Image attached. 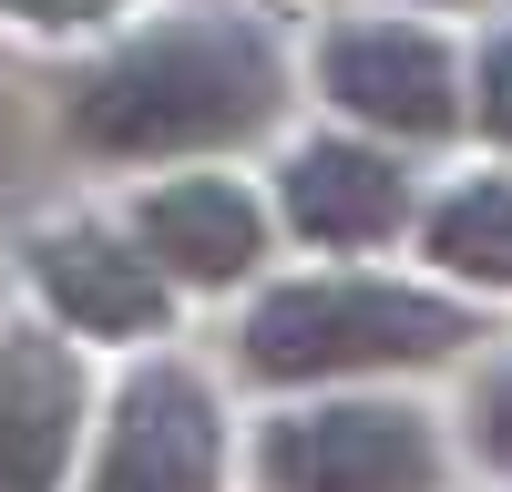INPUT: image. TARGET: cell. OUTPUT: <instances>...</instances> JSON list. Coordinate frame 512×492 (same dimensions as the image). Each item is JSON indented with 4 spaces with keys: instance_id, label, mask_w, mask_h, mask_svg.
Returning a JSON list of instances; mask_svg holds the SVG:
<instances>
[{
    "instance_id": "2",
    "label": "cell",
    "mask_w": 512,
    "mask_h": 492,
    "mask_svg": "<svg viewBox=\"0 0 512 492\" xmlns=\"http://www.w3.org/2000/svg\"><path fill=\"white\" fill-rule=\"evenodd\" d=\"M472 339H482V318L461 298L400 287V277H277L236 318V359L267 390H338V380H379V369H441Z\"/></svg>"
},
{
    "instance_id": "12",
    "label": "cell",
    "mask_w": 512,
    "mask_h": 492,
    "mask_svg": "<svg viewBox=\"0 0 512 492\" xmlns=\"http://www.w3.org/2000/svg\"><path fill=\"white\" fill-rule=\"evenodd\" d=\"M461 103H472V123H482V134L512 154V31H492L482 41V62H472V93H461Z\"/></svg>"
},
{
    "instance_id": "3",
    "label": "cell",
    "mask_w": 512,
    "mask_h": 492,
    "mask_svg": "<svg viewBox=\"0 0 512 492\" xmlns=\"http://www.w3.org/2000/svg\"><path fill=\"white\" fill-rule=\"evenodd\" d=\"M256 482L267 492H441L451 451L420 400H379L338 380V400H297L256 431Z\"/></svg>"
},
{
    "instance_id": "5",
    "label": "cell",
    "mask_w": 512,
    "mask_h": 492,
    "mask_svg": "<svg viewBox=\"0 0 512 492\" xmlns=\"http://www.w3.org/2000/svg\"><path fill=\"white\" fill-rule=\"evenodd\" d=\"M318 93L369 123V134H400V144H441L461 113V62H451V41L441 31H420V21H338L318 41Z\"/></svg>"
},
{
    "instance_id": "8",
    "label": "cell",
    "mask_w": 512,
    "mask_h": 492,
    "mask_svg": "<svg viewBox=\"0 0 512 492\" xmlns=\"http://www.w3.org/2000/svg\"><path fill=\"white\" fill-rule=\"evenodd\" d=\"M134 246L175 287H246L267 267V205L236 175H164L134 205Z\"/></svg>"
},
{
    "instance_id": "9",
    "label": "cell",
    "mask_w": 512,
    "mask_h": 492,
    "mask_svg": "<svg viewBox=\"0 0 512 492\" xmlns=\"http://www.w3.org/2000/svg\"><path fill=\"white\" fill-rule=\"evenodd\" d=\"M277 205L308 246L349 257V246H390L410 226V175H400V154H379L359 134H308L277 175Z\"/></svg>"
},
{
    "instance_id": "1",
    "label": "cell",
    "mask_w": 512,
    "mask_h": 492,
    "mask_svg": "<svg viewBox=\"0 0 512 492\" xmlns=\"http://www.w3.org/2000/svg\"><path fill=\"white\" fill-rule=\"evenodd\" d=\"M287 103V52L267 21L246 11H185V21H154L134 41L72 82V144L103 154V164H185V154H226L256 144Z\"/></svg>"
},
{
    "instance_id": "4",
    "label": "cell",
    "mask_w": 512,
    "mask_h": 492,
    "mask_svg": "<svg viewBox=\"0 0 512 492\" xmlns=\"http://www.w3.org/2000/svg\"><path fill=\"white\" fill-rule=\"evenodd\" d=\"M82 492H226V410L195 359H144L113 380Z\"/></svg>"
},
{
    "instance_id": "13",
    "label": "cell",
    "mask_w": 512,
    "mask_h": 492,
    "mask_svg": "<svg viewBox=\"0 0 512 492\" xmlns=\"http://www.w3.org/2000/svg\"><path fill=\"white\" fill-rule=\"evenodd\" d=\"M11 21H41V31H72V21H103V11H123V0H0Z\"/></svg>"
},
{
    "instance_id": "6",
    "label": "cell",
    "mask_w": 512,
    "mask_h": 492,
    "mask_svg": "<svg viewBox=\"0 0 512 492\" xmlns=\"http://www.w3.org/2000/svg\"><path fill=\"white\" fill-rule=\"evenodd\" d=\"M21 257H31V287L52 298V318L72 339H164V318H175V277H164L134 236H113L93 216L41 226Z\"/></svg>"
},
{
    "instance_id": "14",
    "label": "cell",
    "mask_w": 512,
    "mask_h": 492,
    "mask_svg": "<svg viewBox=\"0 0 512 492\" xmlns=\"http://www.w3.org/2000/svg\"><path fill=\"white\" fill-rule=\"evenodd\" d=\"M441 11H482V0H441Z\"/></svg>"
},
{
    "instance_id": "7",
    "label": "cell",
    "mask_w": 512,
    "mask_h": 492,
    "mask_svg": "<svg viewBox=\"0 0 512 492\" xmlns=\"http://www.w3.org/2000/svg\"><path fill=\"white\" fill-rule=\"evenodd\" d=\"M93 380H82L72 328H0V492H62Z\"/></svg>"
},
{
    "instance_id": "10",
    "label": "cell",
    "mask_w": 512,
    "mask_h": 492,
    "mask_svg": "<svg viewBox=\"0 0 512 492\" xmlns=\"http://www.w3.org/2000/svg\"><path fill=\"white\" fill-rule=\"evenodd\" d=\"M420 246H431V267L461 277V287H512V175L451 185L431 216H420Z\"/></svg>"
},
{
    "instance_id": "11",
    "label": "cell",
    "mask_w": 512,
    "mask_h": 492,
    "mask_svg": "<svg viewBox=\"0 0 512 492\" xmlns=\"http://www.w3.org/2000/svg\"><path fill=\"white\" fill-rule=\"evenodd\" d=\"M461 421H472V451L512 482V349L482 359V380H472V400H461Z\"/></svg>"
}]
</instances>
